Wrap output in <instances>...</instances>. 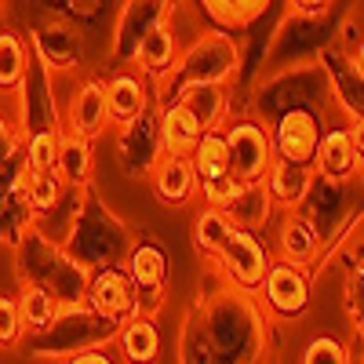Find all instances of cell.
I'll use <instances>...</instances> for the list:
<instances>
[{
	"instance_id": "6da1fadb",
	"label": "cell",
	"mask_w": 364,
	"mask_h": 364,
	"mask_svg": "<svg viewBox=\"0 0 364 364\" xmlns=\"http://www.w3.org/2000/svg\"><path fill=\"white\" fill-rule=\"evenodd\" d=\"M197 310L219 364H273V324L252 288L230 284L215 269L200 281Z\"/></svg>"
},
{
	"instance_id": "7a4b0ae2",
	"label": "cell",
	"mask_w": 364,
	"mask_h": 364,
	"mask_svg": "<svg viewBox=\"0 0 364 364\" xmlns=\"http://www.w3.org/2000/svg\"><path fill=\"white\" fill-rule=\"evenodd\" d=\"M58 245H63V252L73 262H80L91 273L102 266H124V259L135 245V230L99 197L95 186H87L73 211V223Z\"/></svg>"
},
{
	"instance_id": "3957f363",
	"label": "cell",
	"mask_w": 364,
	"mask_h": 364,
	"mask_svg": "<svg viewBox=\"0 0 364 364\" xmlns=\"http://www.w3.org/2000/svg\"><path fill=\"white\" fill-rule=\"evenodd\" d=\"M245 70V48L240 41L230 33V29H219L211 26L204 33H197L186 48L178 51L175 66L154 80V106H164L171 102L182 87L190 84H233Z\"/></svg>"
},
{
	"instance_id": "277c9868",
	"label": "cell",
	"mask_w": 364,
	"mask_h": 364,
	"mask_svg": "<svg viewBox=\"0 0 364 364\" xmlns=\"http://www.w3.org/2000/svg\"><path fill=\"white\" fill-rule=\"evenodd\" d=\"M15 252V281L18 284H37L55 295L58 306H80L87 295V277L91 273L73 262L58 240H51L37 223H29L22 237L11 245Z\"/></svg>"
},
{
	"instance_id": "5b68a950",
	"label": "cell",
	"mask_w": 364,
	"mask_h": 364,
	"mask_svg": "<svg viewBox=\"0 0 364 364\" xmlns=\"http://www.w3.org/2000/svg\"><path fill=\"white\" fill-rule=\"evenodd\" d=\"M124 321H113L99 310H91L87 302L80 306H58L48 328H41L37 336H29V357L37 360H58L87 353V350H106L117 343V331Z\"/></svg>"
},
{
	"instance_id": "8992f818",
	"label": "cell",
	"mask_w": 364,
	"mask_h": 364,
	"mask_svg": "<svg viewBox=\"0 0 364 364\" xmlns=\"http://www.w3.org/2000/svg\"><path fill=\"white\" fill-rule=\"evenodd\" d=\"M328 102H331L328 77H324L317 58H310V63L284 66V70L269 73V77H259V87H255V120L269 124L273 117H281L288 109H314V113H321Z\"/></svg>"
},
{
	"instance_id": "52a82bcc",
	"label": "cell",
	"mask_w": 364,
	"mask_h": 364,
	"mask_svg": "<svg viewBox=\"0 0 364 364\" xmlns=\"http://www.w3.org/2000/svg\"><path fill=\"white\" fill-rule=\"evenodd\" d=\"M15 99H18V113H15V124L26 135H41V132H63V109H58V99H55V84H51V70L44 58L29 48V63H26V73L15 87Z\"/></svg>"
},
{
	"instance_id": "ba28073f",
	"label": "cell",
	"mask_w": 364,
	"mask_h": 364,
	"mask_svg": "<svg viewBox=\"0 0 364 364\" xmlns=\"http://www.w3.org/2000/svg\"><path fill=\"white\" fill-rule=\"evenodd\" d=\"M331 29H328V15H299L291 11L281 26L273 41L266 44V55H262V70L259 77H269L284 66H299V63H310L317 58V51L328 44Z\"/></svg>"
},
{
	"instance_id": "9c48e42d",
	"label": "cell",
	"mask_w": 364,
	"mask_h": 364,
	"mask_svg": "<svg viewBox=\"0 0 364 364\" xmlns=\"http://www.w3.org/2000/svg\"><path fill=\"white\" fill-rule=\"evenodd\" d=\"M124 269L132 277L135 288V314L139 317H157L164 299H168V277H171V266H168V252L154 240H135Z\"/></svg>"
},
{
	"instance_id": "30bf717a",
	"label": "cell",
	"mask_w": 364,
	"mask_h": 364,
	"mask_svg": "<svg viewBox=\"0 0 364 364\" xmlns=\"http://www.w3.org/2000/svg\"><path fill=\"white\" fill-rule=\"evenodd\" d=\"M226 149H230V175L237 182H262L273 161L269 132L262 120L255 117H230V124L223 128Z\"/></svg>"
},
{
	"instance_id": "8fae6325",
	"label": "cell",
	"mask_w": 364,
	"mask_h": 364,
	"mask_svg": "<svg viewBox=\"0 0 364 364\" xmlns=\"http://www.w3.org/2000/svg\"><path fill=\"white\" fill-rule=\"evenodd\" d=\"M175 8L178 0H124L113 22V63L132 66L142 37H149L157 26L171 22Z\"/></svg>"
},
{
	"instance_id": "7c38bea8",
	"label": "cell",
	"mask_w": 364,
	"mask_h": 364,
	"mask_svg": "<svg viewBox=\"0 0 364 364\" xmlns=\"http://www.w3.org/2000/svg\"><path fill=\"white\" fill-rule=\"evenodd\" d=\"M259 302L266 310H273L277 317H302L310 310V299H314V273L310 269H299L291 262L273 259L262 284L255 288Z\"/></svg>"
},
{
	"instance_id": "4fadbf2b",
	"label": "cell",
	"mask_w": 364,
	"mask_h": 364,
	"mask_svg": "<svg viewBox=\"0 0 364 364\" xmlns=\"http://www.w3.org/2000/svg\"><path fill=\"white\" fill-rule=\"evenodd\" d=\"M117 157L120 168L132 178H149V171L157 168V161L164 157V142H161V128H157V109H146L142 117L128 120L117 128Z\"/></svg>"
},
{
	"instance_id": "5bb4252c",
	"label": "cell",
	"mask_w": 364,
	"mask_h": 364,
	"mask_svg": "<svg viewBox=\"0 0 364 364\" xmlns=\"http://www.w3.org/2000/svg\"><path fill=\"white\" fill-rule=\"evenodd\" d=\"M269 248L262 233H252V230H233L230 240L223 245V252L215 255V269L230 284H240V288H259L266 269H269Z\"/></svg>"
},
{
	"instance_id": "9a60e30c",
	"label": "cell",
	"mask_w": 364,
	"mask_h": 364,
	"mask_svg": "<svg viewBox=\"0 0 364 364\" xmlns=\"http://www.w3.org/2000/svg\"><path fill=\"white\" fill-rule=\"evenodd\" d=\"M317 178L328 182H350L360 175V124H339V128H324L310 161Z\"/></svg>"
},
{
	"instance_id": "2e32d148",
	"label": "cell",
	"mask_w": 364,
	"mask_h": 364,
	"mask_svg": "<svg viewBox=\"0 0 364 364\" xmlns=\"http://www.w3.org/2000/svg\"><path fill=\"white\" fill-rule=\"evenodd\" d=\"M266 132H269V146H273L277 157L310 164L314 149H317V139L324 132V120L314 109H288L281 117H273Z\"/></svg>"
},
{
	"instance_id": "e0dca14e",
	"label": "cell",
	"mask_w": 364,
	"mask_h": 364,
	"mask_svg": "<svg viewBox=\"0 0 364 364\" xmlns=\"http://www.w3.org/2000/svg\"><path fill=\"white\" fill-rule=\"evenodd\" d=\"M26 44L33 48L48 70H77L84 58V33L70 18H44L26 33Z\"/></svg>"
},
{
	"instance_id": "ac0fdd59",
	"label": "cell",
	"mask_w": 364,
	"mask_h": 364,
	"mask_svg": "<svg viewBox=\"0 0 364 364\" xmlns=\"http://www.w3.org/2000/svg\"><path fill=\"white\" fill-rule=\"evenodd\" d=\"M63 132H73L80 139H102L109 132V106H106V84L99 77H84L63 113Z\"/></svg>"
},
{
	"instance_id": "d6986e66",
	"label": "cell",
	"mask_w": 364,
	"mask_h": 364,
	"mask_svg": "<svg viewBox=\"0 0 364 364\" xmlns=\"http://www.w3.org/2000/svg\"><path fill=\"white\" fill-rule=\"evenodd\" d=\"M84 302L91 310H99L113 321H128L135 317V288L124 266H102V269H91L87 277V295Z\"/></svg>"
},
{
	"instance_id": "ffe728a7",
	"label": "cell",
	"mask_w": 364,
	"mask_h": 364,
	"mask_svg": "<svg viewBox=\"0 0 364 364\" xmlns=\"http://www.w3.org/2000/svg\"><path fill=\"white\" fill-rule=\"evenodd\" d=\"M324 255V237L321 230L302 215V211H281V226H277V259L291 262L299 269H310L321 262Z\"/></svg>"
},
{
	"instance_id": "44dd1931",
	"label": "cell",
	"mask_w": 364,
	"mask_h": 364,
	"mask_svg": "<svg viewBox=\"0 0 364 364\" xmlns=\"http://www.w3.org/2000/svg\"><path fill=\"white\" fill-rule=\"evenodd\" d=\"M314 178L317 175H314L310 164H299V161H288V157L273 154L262 186H266V193H269V200H273L277 211H295V208H302V200H306Z\"/></svg>"
},
{
	"instance_id": "7402d4cb",
	"label": "cell",
	"mask_w": 364,
	"mask_h": 364,
	"mask_svg": "<svg viewBox=\"0 0 364 364\" xmlns=\"http://www.w3.org/2000/svg\"><path fill=\"white\" fill-rule=\"evenodd\" d=\"M106 84V106H109V128H120L128 120L142 117L149 106V87H146V77L139 70H128L120 66L113 77L102 80Z\"/></svg>"
},
{
	"instance_id": "603a6c76",
	"label": "cell",
	"mask_w": 364,
	"mask_h": 364,
	"mask_svg": "<svg viewBox=\"0 0 364 364\" xmlns=\"http://www.w3.org/2000/svg\"><path fill=\"white\" fill-rule=\"evenodd\" d=\"M154 193L168 208H186L197 197V171L190 164V154H164L157 168L149 171Z\"/></svg>"
},
{
	"instance_id": "cb8c5ba5",
	"label": "cell",
	"mask_w": 364,
	"mask_h": 364,
	"mask_svg": "<svg viewBox=\"0 0 364 364\" xmlns=\"http://www.w3.org/2000/svg\"><path fill=\"white\" fill-rule=\"evenodd\" d=\"M55 175L63 178L66 190H87L95 178V142L63 132L55 149Z\"/></svg>"
},
{
	"instance_id": "d4e9b609",
	"label": "cell",
	"mask_w": 364,
	"mask_h": 364,
	"mask_svg": "<svg viewBox=\"0 0 364 364\" xmlns=\"http://www.w3.org/2000/svg\"><path fill=\"white\" fill-rule=\"evenodd\" d=\"M182 106H186L204 132H223L230 124V84H190L175 95Z\"/></svg>"
},
{
	"instance_id": "484cf974",
	"label": "cell",
	"mask_w": 364,
	"mask_h": 364,
	"mask_svg": "<svg viewBox=\"0 0 364 364\" xmlns=\"http://www.w3.org/2000/svg\"><path fill=\"white\" fill-rule=\"evenodd\" d=\"M178 33H175V26L164 22L157 26L149 37H142V44L135 48V58H132V66L146 77V80H161L171 66H175V58H178Z\"/></svg>"
},
{
	"instance_id": "4316f807",
	"label": "cell",
	"mask_w": 364,
	"mask_h": 364,
	"mask_svg": "<svg viewBox=\"0 0 364 364\" xmlns=\"http://www.w3.org/2000/svg\"><path fill=\"white\" fill-rule=\"evenodd\" d=\"M273 200L266 193L262 182H240V190L233 193V200L223 208V215L237 226V230H252V233H262L273 219Z\"/></svg>"
},
{
	"instance_id": "83f0119b",
	"label": "cell",
	"mask_w": 364,
	"mask_h": 364,
	"mask_svg": "<svg viewBox=\"0 0 364 364\" xmlns=\"http://www.w3.org/2000/svg\"><path fill=\"white\" fill-rule=\"evenodd\" d=\"M117 350L124 364H157L161 360V328L157 317H128L117 331Z\"/></svg>"
},
{
	"instance_id": "f1b7e54d",
	"label": "cell",
	"mask_w": 364,
	"mask_h": 364,
	"mask_svg": "<svg viewBox=\"0 0 364 364\" xmlns=\"http://www.w3.org/2000/svg\"><path fill=\"white\" fill-rule=\"evenodd\" d=\"M157 109V128H161V142H164V154H190L193 142L204 135L200 120L182 106L178 99L154 106Z\"/></svg>"
},
{
	"instance_id": "f546056e",
	"label": "cell",
	"mask_w": 364,
	"mask_h": 364,
	"mask_svg": "<svg viewBox=\"0 0 364 364\" xmlns=\"http://www.w3.org/2000/svg\"><path fill=\"white\" fill-rule=\"evenodd\" d=\"M200 11L208 15L211 26H219V29H230V33H237V29H248L255 26L273 0H197Z\"/></svg>"
},
{
	"instance_id": "4dcf8cb0",
	"label": "cell",
	"mask_w": 364,
	"mask_h": 364,
	"mask_svg": "<svg viewBox=\"0 0 364 364\" xmlns=\"http://www.w3.org/2000/svg\"><path fill=\"white\" fill-rule=\"evenodd\" d=\"M237 226L223 215L219 208H200L197 211V219H193V248L208 259V262H215V255L223 252V245L230 240V233H233Z\"/></svg>"
},
{
	"instance_id": "1f68e13d",
	"label": "cell",
	"mask_w": 364,
	"mask_h": 364,
	"mask_svg": "<svg viewBox=\"0 0 364 364\" xmlns=\"http://www.w3.org/2000/svg\"><path fill=\"white\" fill-rule=\"evenodd\" d=\"M190 164L197 171V182L230 175V149H226V135L223 132H204L193 149H190Z\"/></svg>"
},
{
	"instance_id": "d6a6232c",
	"label": "cell",
	"mask_w": 364,
	"mask_h": 364,
	"mask_svg": "<svg viewBox=\"0 0 364 364\" xmlns=\"http://www.w3.org/2000/svg\"><path fill=\"white\" fill-rule=\"evenodd\" d=\"M178 364H219L215 353H211V343H208V331H204L197 302L186 310V317H182V324H178Z\"/></svg>"
},
{
	"instance_id": "836d02e7",
	"label": "cell",
	"mask_w": 364,
	"mask_h": 364,
	"mask_svg": "<svg viewBox=\"0 0 364 364\" xmlns=\"http://www.w3.org/2000/svg\"><path fill=\"white\" fill-rule=\"evenodd\" d=\"M26 63H29L26 33L4 29V33H0V95H15V87L26 73Z\"/></svg>"
},
{
	"instance_id": "e575fe53",
	"label": "cell",
	"mask_w": 364,
	"mask_h": 364,
	"mask_svg": "<svg viewBox=\"0 0 364 364\" xmlns=\"http://www.w3.org/2000/svg\"><path fill=\"white\" fill-rule=\"evenodd\" d=\"M15 302H18V314H22V328H26V336H37L41 328H48V321H51V317H55V310H58L55 295H51V291H44V288H37V284H18Z\"/></svg>"
},
{
	"instance_id": "d590c367",
	"label": "cell",
	"mask_w": 364,
	"mask_h": 364,
	"mask_svg": "<svg viewBox=\"0 0 364 364\" xmlns=\"http://www.w3.org/2000/svg\"><path fill=\"white\" fill-rule=\"evenodd\" d=\"M26 175H29V171H26ZM63 193H66V186H63V178H58L55 171L29 175V178H26V204H29V211H33V219L48 215V211L63 200Z\"/></svg>"
},
{
	"instance_id": "8d00e7d4",
	"label": "cell",
	"mask_w": 364,
	"mask_h": 364,
	"mask_svg": "<svg viewBox=\"0 0 364 364\" xmlns=\"http://www.w3.org/2000/svg\"><path fill=\"white\" fill-rule=\"evenodd\" d=\"M29 223H33V211H29V204H26V190L0 197V245L11 248Z\"/></svg>"
},
{
	"instance_id": "74e56055",
	"label": "cell",
	"mask_w": 364,
	"mask_h": 364,
	"mask_svg": "<svg viewBox=\"0 0 364 364\" xmlns=\"http://www.w3.org/2000/svg\"><path fill=\"white\" fill-rule=\"evenodd\" d=\"M353 353L343 339L336 336H317L306 343V350H302V360L299 364H350Z\"/></svg>"
},
{
	"instance_id": "f35d334b",
	"label": "cell",
	"mask_w": 364,
	"mask_h": 364,
	"mask_svg": "<svg viewBox=\"0 0 364 364\" xmlns=\"http://www.w3.org/2000/svg\"><path fill=\"white\" fill-rule=\"evenodd\" d=\"M22 336H26V328H22L15 295H0V350H18Z\"/></svg>"
},
{
	"instance_id": "ab89813d",
	"label": "cell",
	"mask_w": 364,
	"mask_h": 364,
	"mask_svg": "<svg viewBox=\"0 0 364 364\" xmlns=\"http://www.w3.org/2000/svg\"><path fill=\"white\" fill-rule=\"evenodd\" d=\"M240 190V182L233 175H219V178H208V182H197V197H204L208 208H226L233 200V193Z\"/></svg>"
},
{
	"instance_id": "60d3db41",
	"label": "cell",
	"mask_w": 364,
	"mask_h": 364,
	"mask_svg": "<svg viewBox=\"0 0 364 364\" xmlns=\"http://www.w3.org/2000/svg\"><path fill=\"white\" fill-rule=\"evenodd\" d=\"M15 154H22V132H18L15 120H8L0 113V164L11 161Z\"/></svg>"
},
{
	"instance_id": "b9f144b4",
	"label": "cell",
	"mask_w": 364,
	"mask_h": 364,
	"mask_svg": "<svg viewBox=\"0 0 364 364\" xmlns=\"http://www.w3.org/2000/svg\"><path fill=\"white\" fill-rule=\"evenodd\" d=\"M288 8L299 15H328L336 8V0H288Z\"/></svg>"
},
{
	"instance_id": "7bdbcfd3",
	"label": "cell",
	"mask_w": 364,
	"mask_h": 364,
	"mask_svg": "<svg viewBox=\"0 0 364 364\" xmlns=\"http://www.w3.org/2000/svg\"><path fill=\"white\" fill-rule=\"evenodd\" d=\"M63 364H117L106 350H87V353H77V357H66Z\"/></svg>"
},
{
	"instance_id": "ee69618b",
	"label": "cell",
	"mask_w": 364,
	"mask_h": 364,
	"mask_svg": "<svg viewBox=\"0 0 364 364\" xmlns=\"http://www.w3.org/2000/svg\"><path fill=\"white\" fill-rule=\"evenodd\" d=\"M0 8H4V0H0Z\"/></svg>"
},
{
	"instance_id": "f6af8a7d",
	"label": "cell",
	"mask_w": 364,
	"mask_h": 364,
	"mask_svg": "<svg viewBox=\"0 0 364 364\" xmlns=\"http://www.w3.org/2000/svg\"><path fill=\"white\" fill-rule=\"evenodd\" d=\"M350 364H353V360H350Z\"/></svg>"
}]
</instances>
